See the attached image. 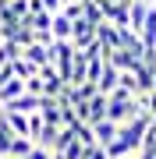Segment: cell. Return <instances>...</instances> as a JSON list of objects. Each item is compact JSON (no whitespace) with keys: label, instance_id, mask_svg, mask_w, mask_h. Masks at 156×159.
<instances>
[{"label":"cell","instance_id":"obj_1","mask_svg":"<svg viewBox=\"0 0 156 159\" xmlns=\"http://www.w3.org/2000/svg\"><path fill=\"white\" fill-rule=\"evenodd\" d=\"M89 131H92V142L99 148H106L117 138V124H110V120H96V124H89Z\"/></svg>","mask_w":156,"mask_h":159},{"label":"cell","instance_id":"obj_2","mask_svg":"<svg viewBox=\"0 0 156 159\" xmlns=\"http://www.w3.org/2000/svg\"><path fill=\"white\" fill-rule=\"evenodd\" d=\"M4 110H11V113H21V117H32V113H39V96H18L11 99Z\"/></svg>","mask_w":156,"mask_h":159},{"label":"cell","instance_id":"obj_3","mask_svg":"<svg viewBox=\"0 0 156 159\" xmlns=\"http://www.w3.org/2000/svg\"><path fill=\"white\" fill-rule=\"evenodd\" d=\"M117 85H121V74H117V71L106 64V67H103V74H99V81H96V92H99V96H110Z\"/></svg>","mask_w":156,"mask_h":159},{"label":"cell","instance_id":"obj_4","mask_svg":"<svg viewBox=\"0 0 156 159\" xmlns=\"http://www.w3.org/2000/svg\"><path fill=\"white\" fill-rule=\"evenodd\" d=\"M32 148H35V145L29 142V138H11V145H7V159H25Z\"/></svg>","mask_w":156,"mask_h":159},{"label":"cell","instance_id":"obj_5","mask_svg":"<svg viewBox=\"0 0 156 159\" xmlns=\"http://www.w3.org/2000/svg\"><path fill=\"white\" fill-rule=\"evenodd\" d=\"M82 152H85V145H78L75 138H71V142H64V145L57 148V156H60V159H82Z\"/></svg>","mask_w":156,"mask_h":159},{"label":"cell","instance_id":"obj_6","mask_svg":"<svg viewBox=\"0 0 156 159\" xmlns=\"http://www.w3.org/2000/svg\"><path fill=\"white\" fill-rule=\"evenodd\" d=\"M39 131H43V117L32 113V117H29V138H32V142H35V134H39Z\"/></svg>","mask_w":156,"mask_h":159},{"label":"cell","instance_id":"obj_7","mask_svg":"<svg viewBox=\"0 0 156 159\" xmlns=\"http://www.w3.org/2000/svg\"><path fill=\"white\" fill-rule=\"evenodd\" d=\"M11 138H14V134H11L4 124H0V156H7V145H11Z\"/></svg>","mask_w":156,"mask_h":159},{"label":"cell","instance_id":"obj_8","mask_svg":"<svg viewBox=\"0 0 156 159\" xmlns=\"http://www.w3.org/2000/svg\"><path fill=\"white\" fill-rule=\"evenodd\" d=\"M82 159H106V152H103L99 145H89L85 152H82Z\"/></svg>","mask_w":156,"mask_h":159},{"label":"cell","instance_id":"obj_9","mask_svg":"<svg viewBox=\"0 0 156 159\" xmlns=\"http://www.w3.org/2000/svg\"><path fill=\"white\" fill-rule=\"evenodd\" d=\"M25 159H50V152H43V148H32V152L25 156Z\"/></svg>","mask_w":156,"mask_h":159},{"label":"cell","instance_id":"obj_10","mask_svg":"<svg viewBox=\"0 0 156 159\" xmlns=\"http://www.w3.org/2000/svg\"><path fill=\"white\" fill-rule=\"evenodd\" d=\"M50 159H60V156H57V152H50Z\"/></svg>","mask_w":156,"mask_h":159},{"label":"cell","instance_id":"obj_11","mask_svg":"<svg viewBox=\"0 0 156 159\" xmlns=\"http://www.w3.org/2000/svg\"><path fill=\"white\" fill-rule=\"evenodd\" d=\"M64 4H71V0H60V7H64Z\"/></svg>","mask_w":156,"mask_h":159},{"label":"cell","instance_id":"obj_12","mask_svg":"<svg viewBox=\"0 0 156 159\" xmlns=\"http://www.w3.org/2000/svg\"><path fill=\"white\" fill-rule=\"evenodd\" d=\"M0 159H7V156H0Z\"/></svg>","mask_w":156,"mask_h":159}]
</instances>
